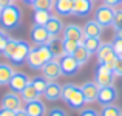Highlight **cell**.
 I'll return each mask as SVG.
<instances>
[{
    "instance_id": "obj_1",
    "label": "cell",
    "mask_w": 122,
    "mask_h": 116,
    "mask_svg": "<svg viewBox=\"0 0 122 116\" xmlns=\"http://www.w3.org/2000/svg\"><path fill=\"white\" fill-rule=\"evenodd\" d=\"M60 99H63L65 104L70 105L73 110H81L86 104L82 88L79 85H76V84H65V85H62V98Z\"/></svg>"
},
{
    "instance_id": "obj_2",
    "label": "cell",
    "mask_w": 122,
    "mask_h": 116,
    "mask_svg": "<svg viewBox=\"0 0 122 116\" xmlns=\"http://www.w3.org/2000/svg\"><path fill=\"white\" fill-rule=\"evenodd\" d=\"M22 23V9L19 8L17 5L11 3L9 6L2 9L0 12V25H2L3 30H17Z\"/></svg>"
},
{
    "instance_id": "obj_3",
    "label": "cell",
    "mask_w": 122,
    "mask_h": 116,
    "mask_svg": "<svg viewBox=\"0 0 122 116\" xmlns=\"http://www.w3.org/2000/svg\"><path fill=\"white\" fill-rule=\"evenodd\" d=\"M30 36H31V40L37 47H40V45H53V42L57 39V37L51 36L43 25H33L30 31Z\"/></svg>"
},
{
    "instance_id": "obj_4",
    "label": "cell",
    "mask_w": 122,
    "mask_h": 116,
    "mask_svg": "<svg viewBox=\"0 0 122 116\" xmlns=\"http://www.w3.org/2000/svg\"><path fill=\"white\" fill-rule=\"evenodd\" d=\"M42 76L45 77L50 82H54L57 80L60 76H62V70H60V56H56L53 60L46 62L43 67H42Z\"/></svg>"
},
{
    "instance_id": "obj_5",
    "label": "cell",
    "mask_w": 122,
    "mask_h": 116,
    "mask_svg": "<svg viewBox=\"0 0 122 116\" xmlns=\"http://www.w3.org/2000/svg\"><path fill=\"white\" fill-rule=\"evenodd\" d=\"M113 19H114V8L111 6H107L102 3L101 6L96 8L94 12V20L101 25L102 28H108L113 25Z\"/></svg>"
},
{
    "instance_id": "obj_6",
    "label": "cell",
    "mask_w": 122,
    "mask_h": 116,
    "mask_svg": "<svg viewBox=\"0 0 122 116\" xmlns=\"http://www.w3.org/2000/svg\"><path fill=\"white\" fill-rule=\"evenodd\" d=\"M31 48H33V47H31L26 40H20V39H17L15 50H14V53H12V56L9 57L11 63H14V65H23V63L26 62V57H28V54H30Z\"/></svg>"
},
{
    "instance_id": "obj_7",
    "label": "cell",
    "mask_w": 122,
    "mask_h": 116,
    "mask_svg": "<svg viewBox=\"0 0 122 116\" xmlns=\"http://www.w3.org/2000/svg\"><path fill=\"white\" fill-rule=\"evenodd\" d=\"M96 80L94 82L97 84L99 87H108V85H113L114 84V71L110 70L105 63H99V67L96 68Z\"/></svg>"
},
{
    "instance_id": "obj_8",
    "label": "cell",
    "mask_w": 122,
    "mask_h": 116,
    "mask_svg": "<svg viewBox=\"0 0 122 116\" xmlns=\"http://www.w3.org/2000/svg\"><path fill=\"white\" fill-rule=\"evenodd\" d=\"M119 98V91L114 85H108V87H101L99 88V95H97V102L105 107V105H111L117 101Z\"/></svg>"
},
{
    "instance_id": "obj_9",
    "label": "cell",
    "mask_w": 122,
    "mask_h": 116,
    "mask_svg": "<svg viewBox=\"0 0 122 116\" xmlns=\"http://www.w3.org/2000/svg\"><path fill=\"white\" fill-rule=\"evenodd\" d=\"M22 98L19 93L15 91H8L3 95L2 102H0V107L6 108V110H11V111H19L23 108V104H22Z\"/></svg>"
},
{
    "instance_id": "obj_10",
    "label": "cell",
    "mask_w": 122,
    "mask_h": 116,
    "mask_svg": "<svg viewBox=\"0 0 122 116\" xmlns=\"http://www.w3.org/2000/svg\"><path fill=\"white\" fill-rule=\"evenodd\" d=\"M60 70H62V76H66V77H71V76H76L81 70V65L79 62L76 60L74 56H65L60 57Z\"/></svg>"
},
{
    "instance_id": "obj_11",
    "label": "cell",
    "mask_w": 122,
    "mask_h": 116,
    "mask_svg": "<svg viewBox=\"0 0 122 116\" xmlns=\"http://www.w3.org/2000/svg\"><path fill=\"white\" fill-rule=\"evenodd\" d=\"M62 34H63V39L76 40V42H79V43H82V42L85 40V37H86V34L83 33V28H81L79 25H76V23L66 25V26L63 28Z\"/></svg>"
},
{
    "instance_id": "obj_12",
    "label": "cell",
    "mask_w": 122,
    "mask_h": 116,
    "mask_svg": "<svg viewBox=\"0 0 122 116\" xmlns=\"http://www.w3.org/2000/svg\"><path fill=\"white\" fill-rule=\"evenodd\" d=\"M82 93H83V98H85L86 104H93V102L97 101V95H99V88L101 87L97 85L96 82H91V80H86L81 85Z\"/></svg>"
},
{
    "instance_id": "obj_13",
    "label": "cell",
    "mask_w": 122,
    "mask_h": 116,
    "mask_svg": "<svg viewBox=\"0 0 122 116\" xmlns=\"http://www.w3.org/2000/svg\"><path fill=\"white\" fill-rule=\"evenodd\" d=\"M93 8H94V2L93 0H74L73 16H76V17H86V16L91 14Z\"/></svg>"
},
{
    "instance_id": "obj_14",
    "label": "cell",
    "mask_w": 122,
    "mask_h": 116,
    "mask_svg": "<svg viewBox=\"0 0 122 116\" xmlns=\"http://www.w3.org/2000/svg\"><path fill=\"white\" fill-rule=\"evenodd\" d=\"M31 82V79L28 77L25 73L22 71H15L14 76L11 77L9 80V87H11V91H15V93H22V90Z\"/></svg>"
},
{
    "instance_id": "obj_15",
    "label": "cell",
    "mask_w": 122,
    "mask_h": 116,
    "mask_svg": "<svg viewBox=\"0 0 122 116\" xmlns=\"http://www.w3.org/2000/svg\"><path fill=\"white\" fill-rule=\"evenodd\" d=\"M74 0H54V11L59 17H70L73 16Z\"/></svg>"
},
{
    "instance_id": "obj_16",
    "label": "cell",
    "mask_w": 122,
    "mask_h": 116,
    "mask_svg": "<svg viewBox=\"0 0 122 116\" xmlns=\"http://www.w3.org/2000/svg\"><path fill=\"white\" fill-rule=\"evenodd\" d=\"M96 57H97L99 63H105V62H108V60H111V59H116L117 56L114 54L111 43H108V42L104 43V42H102V45L99 47L97 53H96Z\"/></svg>"
},
{
    "instance_id": "obj_17",
    "label": "cell",
    "mask_w": 122,
    "mask_h": 116,
    "mask_svg": "<svg viewBox=\"0 0 122 116\" xmlns=\"http://www.w3.org/2000/svg\"><path fill=\"white\" fill-rule=\"evenodd\" d=\"M45 28L48 30V33L51 34V36L57 37L59 34H62L63 28H65V25H63V22L60 20L59 16H51L50 20L46 22V25H45Z\"/></svg>"
},
{
    "instance_id": "obj_18",
    "label": "cell",
    "mask_w": 122,
    "mask_h": 116,
    "mask_svg": "<svg viewBox=\"0 0 122 116\" xmlns=\"http://www.w3.org/2000/svg\"><path fill=\"white\" fill-rule=\"evenodd\" d=\"M43 96L46 98V101H59L60 98H62V85L60 84H57V80H54V82H50L46 87V90H45Z\"/></svg>"
},
{
    "instance_id": "obj_19",
    "label": "cell",
    "mask_w": 122,
    "mask_h": 116,
    "mask_svg": "<svg viewBox=\"0 0 122 116\" xmlns=\"http://www.w3.org/2000/svg\"><path fill=\"white\" fill-rule=\"evenodd\" d=\"M25 111L28 113V116H45L46 115V107L40 99H36L33 102H28Z\"/></svg>"
},
{
    "instance_id": "obj_20",
    "label": "cell",
    "mask_w": 122,
    "mask_h": 116,
    "mask_svg": "<svg viewBox=\"0 0 122 116\" xmlns=\"http://www.w3.org/2000/svg\"><path fill=\"white\" fill-rule=\"evenodd\" d=\"M14 68L12 65L6 62H0V87H5V85H9V80L11 77L14 76Z\"/></svg>"
},
{
    "instance_id": "obj_21",
    "label": "cell",
    "mask_w": 122,
    "mask_h": 116,
    "mask_svg": "<svg viewBox=\"0 0 122 116\" xmlns=\"http://www.w3.org/2000/svg\"><path fill=\"white\" fill-rule=\"evenodd\" d=\"M104 28L97 23L96 20H88L85 25H83V33L90 37H101Z\"/></svg>"
},
{
    "instance_id": "obj_22",
    "label": "cell",
    "mask_w": 122,
    "mask_h": 116,
    "mask_svg": "<svg viewBox=\"0 0 122 116\" xmlns=\"http://www.w3.org/2000/svg\"><path fill=\"white\" fill-rule=\"evenodd\" d=\"M20 95V98H22V101H25L28 104V102H33V101H36V99H39V93H37V90L33 87V84H28L26 87H25L23 90H22V93H19Z\"/></svg>"
},
{
    "instance_id": "obj_23",
    "label": "cell",
    "mask_w": 122,
    "mask_h": 116,
    "mask_svg": "<svg viewBox=\"0 0 122 116\" xmlns=\"http://www.w3.org/2000/svg\"><path fill=\"white\" fill-rule=\"evenodd\" d=\"M26 63L31 70H42V67L45 65V63L42 62V59L39 57V54H37L36 48H31L30 54H28V57H26Z\"/></svg>"
},
{
    "instance_id": "obj_24",
    "label": "cell",
    "mask_w": 122,
    "mask_h": 116,
    "mask_svg": "<svg viewBox=\"0 0 122 116\" xmlns=\"http://www.w3.org/2000/svg\"><path fill=\"white\" fill-rule=\"evenodd\" d=\"M81 45H83V47L90 51V54H96L97 50H99V47L102 45V40H101V37H90V36H86L85 40H83Z\"/></svg>"
},
{
    "instance_id": "obj_25",
    "label": "cell",
    "mask_w": 122,
    "mask_h": 116,
    "mask_svg": "<svg viewBox=\"0 0 122 116\" xmlns=\"http://www.w3.org/2000/svg\"><path fill=\"white\" fill-rule=\"evenodd\" d=\"M73 56L76 57V60L79 62V65L83 67V65H85V63L90 60L91 54H90V51L86 50V48L83 47V45H79V47H77V50H76V53L73 54Z\"/></svg>"
},
{
    "instance_id": "obj_26",
    "label": "cell",
    "mask_w": 122,
    "mask_h": 116,
    "mask_svg": "<svg viewBox=\"0 0 122 116\" xmlns=\"http://www.w3.org/2000/svg\"><path fill=\"white\" fill-rule=\"evenodd\" d=\"M79 42L76 40H70V39H63L62 43H60V47H62V54L65 56V54H68V56H73V54L76 53V50H77L79 47Z\"/></svg>"
},
{
    "instance_id": "obj_27",
    "label": "cell",
    "mask_w": 122,
    "mask_h": 116,
    "mask_svg": "<svg viewBox=\"0 0 122 116\" xmlns=\"http://www.w3.org/2000/svg\"><path fill=\"white\" fill-rule=\"evenodd\" d=\"M31 84H33V87L37 90L39 95H43L45 90H46V87H48V84H50V80H46L43 76H36V77L31 79Z\"/></svg>"
},
{
    "instance_id": "obj_28",
    "label": "cell",
    "mask_w": 122,
    "mask_h": 116,
    "mask_svg": "<svg viewBox=\"0 0 122 116\" xmlns=\"http://www.w3.org/2000/svg\"><path fill=\"white\" fill-rule=\"evenodd\" d=\"M50 17H51V14H50V11H43V9H37V11H34V16H33V19H34V25H46V22L50 20Z\"/></svg>"
},
{
    "instance_id": "obj_29",
    "label": "cell",
    "mask_w": 122,
    "mask_h": 116,
    "mask_svg": "<svg viewBox=\"0 0 122 116\" xmlns=\"http://www.w3.org/2000/svg\"><path fill=\"white\" fill-rule=\"evenodd\" d=\"M101 116H122V108L117 107V105L111 104V105H105L101 110Z\"/></svg>"
},
{
    "instance_id": "obj_30",
    "label": "cell",
    "mask_w": 122,
    "mask_h": 116,
    "mask_svg": "<svg viewBox=\"0 0 122 116\" xmlns=\"http://www.w3.org/2000/svg\"><path fill=\"white\" fill-rule=\"evenodd\" d=\"M54 8V0H36L33 3V9H43V11H51Z\"/></svg>"
},
{
    "instance_id": "obj_31",
    "label": "cell",
    "mask_w": 122,
    "mask_h": 116,
    "mask_svg": "<svg viewBox=\"0 0 122 116\" xmlns=\"http://www.w3.org/2000/svg\"><path fill=\"white\" fill-rule=\"evenodd\" d=\"M15 45H17V39L9 37L8 43H6V47H5V51H3V56H5L6 59H9V57L12 56V53H14V50H15Z\"/></svg>"
},
{
    "instance_id": "obj_32",
    "label": "cell",
    "mask_w": 122,
    "mask_h": 116,
    "mask_svg": "<svg viewBox=\"0 0 122 116\" xmlns=\"http://www.w3.org/2000/svg\"><path fill=\"white\" fill-rule=\"evenodd\" d=\"M111 26L114 28V31L121 30L122 28V8L114 9V19H113V25Z\"/></svg>"
},
{
    "instance_id": "obj_33",
    "label": "cell",
    "mask_w": 122,
    "mask_h": 116,
    "mask_svg": "<svg viewBox=\"0 0 122 116\" xmlns=\"http://www.w3.org/2000/svg\"><path fill=\"white\" fill-rule=\"evenodd\" d=\"M111 47H113V51L117 57L122 56V39H119L117 36H114L113 42H111Z\"/></svg>"
},
{
    "instance_id": "obj_34",
    "label": "cell",
    "mask_w": 122,
    "mask_h": 116,
    "mask_svg": "<svg viewBox=\"0 0 122 116\" xmlns=\"http://www.w3.org/2000/svg\"><path fill=\"white\" fill-rule=\"evenodd\" d=\"M8 39H9V36L3 31V28H0V54H3V51H5V47H6V43H8Z\"/></svg>"
},
{
    "instance_id": "obj_35",
    "label": "cell",
    "mask_w": 122,
    "mask_h": 116,
    "mask_svg": "<svg viewBox=\"0 0 122 116\" xmlns=\"http://www.w3.org/2000/svg\"><path fill=\"white\" fill-rule=\"evenodd\" d=\"M114 76L116 77H122V56H119L116 59V65H114Z\"/></svg>"
},
{
    "instance_id": "obj_36",
    "label": "cell",
    "mask_w": 122,
    "mask_h": 116,
    "mask_svg": "<svg viewBox=\"0 0 122 116\" xmlns=\"http://www.w3.org/2000/svg\"><path fill=\"white\" fill-rule=\"evenodd\" d=\"M79 116H101V115H99V111L94 110V108H83Z\"/></svg>"
},
{
    "instance_id": "obj_37",
    "label": "cell",
    "mask_w": 122,
    "mask_h": 116,
    "mask_svg": "<svg viewBox=\"0 0 122 116\" xmlns=\"http://www.w3.org/2000/svg\"><path fill=\"white\" fill-rule=\"evenodd\" d=\"M48 116H68V115H66V111L63 108H51Z\"/></svg>"
},
{
    "instance_id": "obj_38",
    "label": "cell",
    "mask_w": 122,
    "mask_h": 116,
    "mask_svg": "<svg viewBox=\"0 0 122 116\" xmlns=\"http://www.w3.org/2000/svg\"><path fill=\"white\" fill-rule=\"evenodd\" d=\"M104 5L111 6V8H114V9H116L119 5H122V0H104Z\"/></svg>"
},
{
    "instance_id": "obj_39",
    "label": "cell",
    "mask_w": 122,
    "mask_h": 116,
    "mask_svg": "<svg viewBox=\"0 0 122 116\" xmlns=\"http://www.w3.org/2000/svg\"><path fill=\"white\" fill-rule=\"evenodd\" d=\"M0 116H15V111L6 110V108H0Z\"/></svg>"
},
{
    "instance_id": "obj_40",
    "label": "cell",
    "mask_w": 122,
    "mask_h": 116,
    "mask_svg": "<svg viewBox=\"0 0 122 116\" xmlns=\"http://www.w3.org/2000/svg\"><path fill=\"white\" fill-rule=\"evenodd\" d=\"M12 3V0H0V9L6 8V6H9Z\"/></svg>"
},
{
    "instance_id": "obj_41",
    "label": "cell",
    "mask_w": 122,
    "mask_h": 116,
    "mask_svg": "<svg viewBox=\"0 0 122 116\" xmlns=\"http://www.w3.org/2000/svg\"><path fill=\"white\" fill-rule=\"evenodd\" d=\"M15 116H28V113L25 111V108H22V110L15 111Z\"/></svg>"
},
{
    "instance_id": "obj_42",
    "label": "cell",
    "mask_w": 122,
    "mask_h": 116,
    "mask_svg": "<svg viewBox=\"0 0 122 116\" xmlns=\"http://www.w3.org/2000/svg\"><path fill=\"white\" fill-rule=\"evenodd\" d=\"M116 36L119 37V39H122V28H121V30H117V31H116Z\"/></svg>"
},
{
    "instance_id": "obj_43",
    "label": "cell",
    "mask_w": 122,
    "mask_h": 116,
    "mask_svg": "<svg viewBox=\"0 0 122 116\" xmlns=\"http://www.w3.org/2000/svg\"><path fill=\"white\" fill-rule=\"evenodd\" d=\"M23 2L26 3V5H31V6H33V3L36 2V0H23Z\"/></svg>"
},
{
    "instance_id": "obj_44",
    "label": "cell",
    "mask_w": 122,
    "mask_h": 116,
    "mask_svg": "<svg viewBox=\"0 0 122 116\" xmlns=\"http://www.w3.org/2000/svg\"><path fill=\"white\" fill-rule=\"evenodd\" d=\"M0 12H2V9H0Z\"/></svg>"
},
{
    "instance_id": "obj_45",
    "label": "cell",
    "mask_w": 122,
    "mask_h": 116,
    "mask_svg": "<svg viewBox=\"0 0 122 116\" xmlns=\"http://www.w3.org/2000/svg\"><path fill=\"white\" fill-rule=\"evenodd\" d=\"M93 2H94V0H93Z\"/></svg>"
}]
</instances>
